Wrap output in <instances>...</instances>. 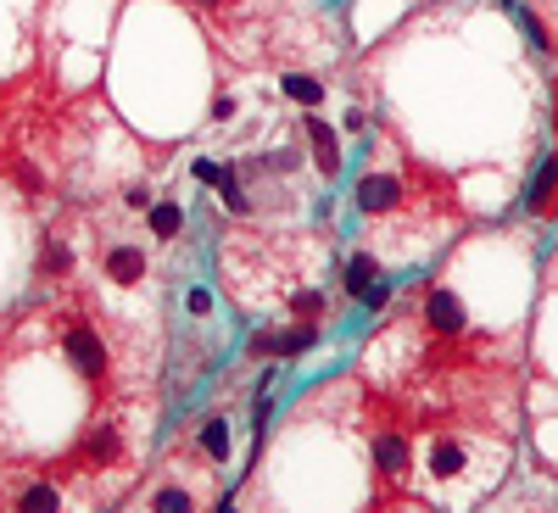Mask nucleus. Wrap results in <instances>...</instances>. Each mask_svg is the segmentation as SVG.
Here are the masks:
<instances>
[{"label": "nucleus", "instance_id": "f8f14e48", "mask_svg": "<svg viewBox=\"0 0 558 513\" xmlns=\"http://www.w3.org/2000/svg\"><path fill=\"white\" fill-rule=\"evenodd\" d=\"M184 7L202 12V17H235V12L246 7V0H184Z\"/></svg>", "mask_w": 558, "mask_h": 513}, {"label": "nucleus", "instance_id": "0eeeda50", "mask_svg": "<svg viewBox=\"0 0 558 513\" xmlns=\"http://www.w3.org/2000/svg\"><path fill=\"white\" fill-rule=\"evenodd\" d=\"M313 335H318V323L313 318H296V323H286V330H263L252 352L257 357H296V352L313 346Z\"/></svg>", "mask_w": 558, "mask_h": 513}, {"label": "nucleus", "instance_id": "1a4fd4ad", "mask_svg": "<svg viewBox=\"0 0 558 513\" xmlns=\"http://www.w3.org/2000/svg\"><path fill=\"white\" fill-rule=\"evenodd\" d=\"M302 134L313 139V168H318L324 179H336V173H341V139H336V129L307 112V118H302Z\"/></svg>", "mask_w": 558, "mask_h": 513}, {"label": "nucleus", "instance_id": "9b49d317", "mask_svg": "<svg viewBox=\"0 0 558 513\" xmlns=\"http://www.w3.org/2000/svg\"><path fill=\"white\" fill-rule=\"evenodd\" d=\"M553 196H558V162H547V168H542L536 191H531V207H536V212H553Z\"/></svg>", "mask_w": 558, "mask_h": 513}, {"label": "nucleus", "instance_id": "f03ea898", "mask_svg": "<svg viewBox=\"0 0 558 513\" xmlns=\"http://www.w3.org/2000/svg\"><path fill=\"white\" fill-rule=\"evenodd\" d=\"M441 184L430 173H418L413 162H375L357 179V212L363 223H402L418 218V207H430Z\"/></svg>", "mask_w": 558, "mask_h": 513}, {"label": "nucleus", "instance_id": "20e7f679", "mask_svg": "<svg viewBox=\"0 0 558 513\" xmlns=\"http://www.w3.org/2000/svg\"><path fill=\"white\" fill-rule=\"evenodd\" d=\"M179 447L191 457H202L207 469H229V457H235V425H229L223 407H213V413H202L196 425L179 436Z\"/></svg>", "mask_w": 558, "mask_h": 513}, {"label": "nucleus", "instance_id": "39448f33", "mask_svg": "<svg viewBox=\"0 0 558 513\" xmlns=\"http://www.w3.org/2000/svg\"><path fill=\"white\" fill-rule=\"evenodd\" d=\"M418 330H425L430 341H458L463 330H470V313H463V302L447 285H430L425 296H418Z\"/></svg>", "mask_w": 558, "mask_h": 513}, {"label": "nucleus", "instance_id": "6e6552de", "mask_svg": "<svg viewBox=\"0 0 558 513\" xmlns=\"http://www.w3.org/2000/svg\"><path fill=\"white\" fill-rule=\"evenodd\" d=\"M140 223H146V235H151L157 246H173V241L184 235V207H179L173 196H157V201L140 207Z\"/></svg>", "mask_w": 558, "mask_h": 513}, {"label": "nucleus", "instance_id": "7ed1b4c3", "mask_svg": "<svg viewBox=\"0 0 558 513\" xmlns=\"http://www.w3.org/2000/svg\"><path fill=\"white\" fill-rule=\"evenodd\" d=\"M368 463H375L380 486H402L413 475V430L397 413H380L375 425H368Z\"/></svg>", "mask_w": 558, "mask_h": 513}, {"label": "nucleus", "instance_id": "9d476101", "mask_svg": "<svg viewBox=\"0 0 558 513\" xmlns=\"http://www.w3.org/2000/svg\"><path fill=\"white\" fill-rule=\"evenodd\" d=\"M279 89H286V101H296V107H324V78H313V73H279Z\"/></svg>", "mask_w": 558, "mask_h": 513}, {"label": "nucleus", "instance_id": "f257e3e1", "mask_svg": "<svg viewBox=\"0 0 558 513\" xmlns=\"http://www.w3.org/2000/svg\"><path fill=\"white\" fill-rule=\"evenodd\" d=\"M151 413H157V402L146 391H112L101 402H89L84 430L73 436V447L57 452V469L68 475V486L78 491L84 508L129 502V486L146 480Z\"/></svg>", "mask_w": 558, "mask_h": 513}, {"label": "nucleus", "instance_id": "423d86ee", "mask_svg": "<svg viewBox=\"0 0 558 513\" xmlns=\"http://www.w3.org/2000/svg\"><path fill=\"white\" fill-rule=\"evenodd\" d=\"M341 285H347V296H357L363 307H386V302H391V279L380 273V262L368 257V252H352Z\"/></svg>", "mask_w": 558, "mask_h": 513}]
</instances>
